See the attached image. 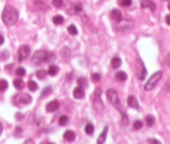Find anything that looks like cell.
<instances>
[{
  "label": "cell",
  "instance_id": "5bb4252c",
  "mask_svg": "<svg viewBox=\"0 0 170 144\" xmlns=\"http://www.w3.org/2000/svg\"><path fill=\"white\" fill-rule=\"evenodd\" d=\"M107 132H108V127L106 126L104 129H103L102 132L100 134V136L97 138V144H103L105 142H106V136H107Z\"/></svg>",
  "mask_w": 170,
  "mask_h": 144
},
{
  "label": "cell",
  "instance_id": "1f68e13d",
  "mask_svg": "<svg viewBox=\"0 0 170 144\" xmlns=\"http://www.w3.org/2000/svg\"><path fill=\"white\" fill-rule=\"evenodd\" d=\"M26 74V70L25 69H23V68H18V69L16 70V75L17 76H19V77H23Z\"/></svg>",
  "mask_w": 170,
  "mask_h": 144
},
{
  "label": "cell",
  "instance_id": "e575fe53",
  "mask_svg": "<svg viewBox=\"0 0 170 144\" xmlns=\"http://www.w3.org/2000/svg\"><path fill=\"white\" fill-rule=\"evenodd\" d=\"M92 80L95 82H99L100 80V76L98 73H94L93 75H92Z\"/></svg>",
  "mask_w": 170,
  "mask_h": 144
},
{
  "label": "cell",
  "instance_id": "8d00e7d4",
  "mask_svg": "<svg viewBox=\"0 0 170 144\" xmlns=\"http://www.w3.org/2000/svg\"><path fill=\"white\" fill-rule=\"evenodd\" d=\"M23 144H34V141L32 139H28L23 142Z\"/></svg>",
  "mask_w": 170,
  "mask_h": 144
},
{
  "label": "cell",
  "instance_id": "8fae6325",
  "mask_svg": "<svg viewBox=\"0 0 170 144\" xmlns=\"http://www.w3.org/2000/svg\"><path fill=\"white\" fill-rule=\"evenodd\" d=\"M73 96L74 98L77 99H81L85 97V91L82 87L78 86L73 90Z\"/></svg>",
  "mask_w": 170,
  "mask_h": 144
},
{
  "label": "cell",
  "instance_id": "9a60e30c",
  "mask_svg": "<svg viewBox=\"0 0 170 144\" xmlns=\"http://www.w3.org/2000/svg\"><path fill=\"white\" fill-rule=\"evenodd\" d=\"M141 7L143 8H149L151 11H154L155 8H156V5H155V3L152 0H143L141 3Z\"/></svg>",
  "mask_w": 170,
  "mask_h": 144
},
{
  "label": "cell",
  "instance_id": "836d02e7",
  "mask_svg": "<svg viewBox=\"0 0 170 144\" xmlns=\"http://www.w3.org/2000/svg\"><path fill=\"white\" fill-rule=\"evenodd\" d=\"M51 91V89L50 87H47V88H46V89H43V91L42 92V97H44V96H47L48 94H50V92Z\"/></svg>",
  "mask_w": 170,
  "mask_h": 144
},
{
  "label": "cell",
  "instance_id": "5b68a950",
  "mask_svg": "<svg viewBox=\"0 0 170 144\" xmlns=\"http://www.w3.org/2000/svg\"><path fill=\"white\" fill-rule=\"evenodd\" d=\"M100 96H101V89L98 88V89H96L95 91V98H94V108L98 112H102L105 109V107H104V104H103V102L100 98Z\"/></svg>",
  "mask_w": 170,
  "mask_h": 144
},
{
  "label": "cell",
  "instance_id": "74e56055",
  "mask_svg": "<svg viewBox=\"0 0 170 144\" xmlns=\"http://www.w3.org/2000/svg\"><path fill=\"white\" fill-rule=\"evenodd\" d=\"M166 62H167V65L170 67V53H168L166 57Z\"/></svg>",
  "mask_w": 170,
  "mask_h": 144
},
{
  "label": "cell",
  "instance_id": "e0dca14e",
  "mask_svg": "<svg viewBox=\"0 0 170 144\" xmlns=\"http://www.w3.org/2000/svg\"><path fill=\"white\" fill-rule=\"evenodd\" d=\"M121 59H120V58H119V57H115V58H113V59H111V61H110V66H111L112 69H119V67L121 66Z\"/></svg>",
  "mask_w": 170,
  "mask_h": 144
},
{
  "label": "cell",
  "instance_id": "7bdbcfd3",
  "mask_svg": "<svg viewBox=\"0 0 170 144\" xmlns=\"http://www.w3.org/2000/svg\"><path fill=\"white\" fill-rule=\"evenodd\" d=\"M47 144H55V143H53V142H47Z\"/></svg>",
  "mask_w": 170,
  "mask_h": 144
},
{
  "label": "cell",
  "instance_id": "4dcf8cb0",
  "mask_svg": "<svg viewBox=\"0 0 170 144\" xmlns=\"http://www.w3.org/2000/svg\"><path fill=\"white\" fill-rule=\"evenodd\" d=\"M142 127H143V122L140 120H136L134 122V128L135 130H139V129H141Z\"/></svg>",
  "mask_w": 170,
  "mask_h": 144
},
{
  "label": "cell",
  "instance_id": "ac0fdd59",
  "mask_svg": "<svg viewBox=\"0 0 170 144\" xmlns=\"http://www.w3.org/2000/svg\"><path fill=\"white\" fill-rule=\"evenodd\" d=\"M13 86L16 88L18 90H22L25 88V82H23V80L22 79H15L14 81H13Z\"/></svg>",
  "mask_w": 170,
  "mask_h": 144
},
{
  "label": "cell",
  "instance_id": "4fadbf2b",
  "mask_svg": "<svg viewBox=\"0 0 170 144\" xmlns=\"http://www.w3.org/2000/svg\"><path fill=\"white\" fill-rule=\"evenodd\" d=\"M59 108V102L57 100H53V101L49 102L48 103L46 106V109L47 112H54L57 110Z\"/></svg>",
  "mask_w": 170,
  "mask_h": 144
},
{
  "label": "cell",
  "instance_id": "3957f363",
  "mask_svg": "<svg viewBox=\"0 0 170 144\" xmlns=\"http://www.w3.org/2000/svg\"><path fill=\"white\" fill-rule=\"evenodd\" d=\"M106 97L108 98V100L110 101V102L116 108L118 109V111H119V112L123 114L125 112H123V108H122L121 102L119 100V95L116 92V90L114 89H108L107 92H106Z\"/></svg>",
  "mask_w": 170,
  "mask_h": 144
},
{
  "label": "cell",
  "instance_id": "ba28073f",
  "mask_svg": "<svg viewBox=\"0 0 170 144\" xmlns=\"http://www.w3.org/2000/svg\"><path fill=\"white\" fill-rule=\"evenodd\" d=\"M30 54V49L27 45H23L18 49V60L19 62H22L23 60L26 59Z\"/></svg>",
  "mask_w": 170,
  "mask_h": 144
},
{
  "label": "cell",
  "instance_id": "7c38bea8",
  "mask_svg": "<svg viewBox=\"0 0 170 144\" xmlns=\"http://www.w3.org/2000/svg\"><path fill=\"white\" fill-rule=\"evenodd\" d=\"M127 102H128V105L130 108H134V109H138L139 108V102L135 96H129Z\"/></svg>",
  "mask_w": 170,
  "mask_h": 144
},
{
  "label": "cell",
  "instance_id": "ffe728a7",
  "mask_svg": "<svg viewBox=\"0 0 170 144\" xmlns=\"http://www.w3.org/2000/svg\"><path fill=\"white\" fill-rule=\"evenodd\" d=\"M28 88L30 91L32 92H35L37 89H38V83L33 81V80H29L28 82Z\"/></svg>",
  "mask_w": 170,
  "mask_h": 144
},
{
  "label": "cell",
  "instance_id": "277c9868",
  "mask_svg": "<svg viewBox=\"0 0 170 144\" xmlns=\"http://www.w3.org/2000/svg\"><path fill=\"white\" fill-rule=\"evenodd\" d=\"M162 72L161 71H158V72H154L153 75L151 76L149 79L148 80L147 82L145 83V90L146 91H150L151 89H153L155 87V85L157 84L158 82L162 78Z\"/></svg>",
  "mask_w": 170,
  "mask_h": 144
},
{
  "label": "cell",
  "instance_id": "d590c367",
  "mask_svg": "<svg viewBox=\"0 0 170 144\" xmlns=\"http://www.w3.org/2000/svg\"><path fill=\"white\" fill-rule=\"evenodd\" d=\"M149 144H162L160 142L157 140V139H154V138H152V139H149Z\"/></svg>",
  "mask_w": 170,
  "mask_h": 144
},
{
  "label": "cell",
  "instance_id": "484cf974",
  "mask_svg": "<svg viewBox=\"0 0 170 144\" xmlns=\"http://www.w3.org/2000/svg\"><path fill=\"white\" fill-rule=\"evenodd\" d=\"M67 31H68V33H70L71 35H73V36L77 35V33H78V31H77V27L75 26L74 24H71L70 26H68Z\"/></svg>",
  "mask_w": 170,
  "mask_h": 144
},
{
  "label": "cell",
  "instance_id": "f35d334b",
  "mask_svg": "<svg viewBox=\"0 0 170 144\" xmlns=\"http://www.w3.org/2000/svg\"><path fill=\"white\" fill-rule=\"evenodd\" d=\"M165 21H166L167 24L170 25V14H168L167 16L165 17Z\"/></svg>",
  "mask_w": 170,
  "mask_h": 144
},
{
  "label": "cell",
  "instance_id": "83f0119b",
  "mask_svg": "<svg viewBox=\"0 0 170 144\" xmlns=\"http://www.w3.org/2000/svg\"><path fill=\"white\" fill-rule=\"evenodd\" d=\"M117 3L122 7H129L131 5L132 0H117Z\"/></svg>",
  "mask_w": 170,
  "mask_h": 144
},
{
  "label": "cell",
  "instance_id": "60d3db41",
  "mask_svg": "<svg viewBox=\"0 0 170 144\" xmlns=\"http://www.w3.org/2000/svg\"><path fill=\"white\" fill-rule=\"evenodd\" d=\"M3 124L0 122V135L2 134V132H3Z\"/></svg>",
  "mask_w": 170,
  "mask_h": 144
},
{
  "label": "cell",
  "instance_id": "9c48e42d",
  "mask_svg": "<svg viewBox=\"0 0 170 144\" xmlns=\"http://www.w3.org/2000/svg\"><path fill=\"white\" fill-rule=\"evenodd\" d=\"M138 65L139 67L138 71H137V77L140 80H144L147 72H146V69H145V66H144V64H143V62H142L140 59H139V63Z\"/></svg>",
  "mask_w": 170,
  "mask_h": 144
},
{
  "label": "cell",
  "instance_id": "7a4b0ae2",
  "mask_svg": "<svg viewBox=\"0 0 170 144\" xmlns=\"http://www.w3.org/2000/svg\"><path fill=\"white\" fill-rule=\"evenodd\" d=\"M53 53H48L46 51H37L33 54L32 59V62L35 65H40L43 62H50L51 60V56H53Z\"/></svg>",
  "mask_w": 170,
  "mask_h": 144
},
{
  "label": "cell",
  "instance_id": "b9f144b4",
  "mask_svg": "<svg viewBox=\"0 0 170 144\" xmlns=\"http://www.w3.org/2000/svg\"><path fill=\"white\" fill-rule=\"evenodd\" d=\"M168 9L170 10V3H168Z\"/></svg>",
  "mask_w": 170,
  "mask_h": 144
},
{
  "label": "cell",
  "instance_id": "30bf717a",
  "mask_svg": "<svg viewBox=\"0 0 170 144\" xmlns=\"http://www.w3.org/2000/svg\"><path fill=\"white\" fill-rule=\"evenodd\" d=\"M110 18L115 21L116 23H119V21L122 19V14L120 13V11L118 9H113L111 12H110Z\"/></svg>",
  "mask_w": 170,
  "mask_h": 144
},
{
  "label": "cell",
  "instance_id": "603a6c76",
  "mask_svg": "<svg viewBox=\"0 0 170 144\" xmlns=\"http://www.w3.org/2000/svg\"><path fill=\"white\" fill-rule=\"evenodd\" d=\"M94 131H95V128H94V126L91 124V123H88V124L86 125V127H85V132H86L87 134H93Z\"/></svg>",
  "mask_w": 170,
  "mask_h": 144
},
{
  "label": "cell",
  "instance_id": "52a82bcc",
  "mask_svg": "<svg viewBox=\"0 0 170 144\" xmlns=\"http://www.w3.org/2000/svg\"><path fill=\"white\" fill-rule=\"evenodd\" d=\"M134 22L129 19H121L119 23H117V28L122 32L129 31L133 28Z\"/></svg>",
  "mask_w": 170,
  "mask_h": 144
},
{
  "label": "cell",
  "instance_id": "4316f807",
  "mask_svg": "<svg viewBox=\"0 0 170 144\" xmlns=\"http://www.w3.org/2000/svg\"><path fill=\"white\" fill-rule=\"evenodd\" d=\"M8 87V83L4 79H0V92L5 91Z\"/></svg>",
  "mask_w": 170,
  "mask_h": 144
},
{
  "label": "cell",
  "instance_id": "f546056e",
  "mask_svg": "<svg viewBox=\"0 0 170 144\" xmlns=\"http://www.w3.org/2000/svg\"><path fill=\"white\" fill-rule=\"evenodd\" d=\"M77 83H78V86L84 88V87L87 86V80L83 77H81V78H79L77 79Z\"/></svg>",
  "mask_w": 170,
  "mask_h": 144
},
{
  "label": "cell",
  "instance_id": "8992f818",
  "mask_svg": "<svg viewBox=\"0 0 170 144\" xmlns=\"http://www.w3.org/2000/svg\"><path fill=\"white\" fill-rule=\"evenodd\" d=\"M32 97L29 95L28 93H25V92L18 93L13 98V102L15 104H19V103H22V104H29V103L32 102Z\"/></svg>",
  "mask_w": 170,
  "mask_h": 144
},
{
  "label": "cell",
  "instance_id": "6da1fadb",
  "mask_svg": "<svg viewBox=\"0 0 170 144\" xmlns=\"http://www.w3.org/2000/svg\"><path fill=\"white\" fill-rule=\"evenodd\" d=\"M3 22L7 26H12L17 23L18 19V12L13 6L8 5L4 8L2 13Z\"/></svg>",
  "mask_w": 170,
  "mask_h": 144
},
{
  "label": "cell",
  "instance_id": "44dd1931",
  "mask_svg": "<svg viewBox=\"0 0 170 144\" xmlns=\"http://www.w3.org/2000/svg\"><path fill=\"white\" fill-rule=\"evenodd\" d=\"M52 22L56 25H61L64 22V18H63V16H61V15H56V16L53 17Z\"/></svg>",
  "mask_w": 170,
  "mask_h": 144
},
{
  "label": "cell",
  "instance_id": "cb8c5ba5",
  "mask_svg": "<svg viewBox=\"0 0 170 144\" xmlns=\"http://www.w3.org/2000/svg\"><path fill=\"white\" fill-rule=\"evenodd\" d=\"M36 76H37L38 79L42 80V79H43L44 78H46V76H47V71L44 70V69L38 70V71H37V72H36Z\"/></svg>",
  "mask_w": 170,
  "mask_h": 144
},
{
  "label": "cell",
  "instance_id": "7402d4cb",
  "mask_svg": "<svg viewBox=\"0 0 170 144\" xmlns=\"http://www.w3.org/2000/svg\"><path fill=\"white\" fill-rule=\"evenodd\" d=\"M58 71H59V69H58L57 66L51 65L49 67L48 73L50 76H56L57 74Z\"/></svg>",
  "mask_w": 170,
  "mask_h": 144
},
{
  "label": "cell",
  "instance_id": "ab89813d",
  "mask_svg": "<svg viewBox=\"0 0 170 144\" xmlns=\"http://www.w3.org/2000/svg\"><path fill=\"white\" fill-rule=\"evenodd\" d=\"M3 43H4V38H3V35L0 34V45H2Z\"/></svg>",
  "mask_w": 170,
  "mask_h": 144
},
{
  "label": "cell",
  "instance_id": "d6a6232c",
  "mask_svg": "<svg viewBox=\"0 0 170 144\" xmlns=\"http://www.w3.org/2000/svg\"><path fill=\"white\" fill-rule=\"evenodd\" d=\"M52 4L56 8H61L63 5V1L62 0H52Z\"/></svg>",
  "mask_w": 170,
  "mask_h": 144
},
{
  "label": "cell",
  "instance_id": "d4e9b609",
  "mask_svg": "<svg viewBox=\"0 0 170 144\" xmlns=\"http://www.w3.org/2000/svg\"><path fill=\"white\" fill-rule=\"evenodd\" d=\"M68 121H69V119L66 115H62L58 119V122L61 126H66L68 123Z\"/></svg>",
  "mask_w": 170,
  "mask_h": 144
},
{
  "label": "cell",
  "instance_id": "2e32d148",
  "mask_svg": "<svg viewBox=\"0 0 170 144\" xmlns=\"http://www.w3.org/2000/svg\"><path fill=\"white\" fill-rule=\"evenodd\" d=\"M63 138L68 142H73L76 139V133L72 130H67L63 134Z\"/></svg>",
  "mask_w": 170,
  "mask_h": 144
},
{
  "label": "cell",
  "instance_id": "f1b7e54d",
  "mask_svg": "<svg viewBox=\"0 0 170 144\" xmlns=\"http://www.w3.org/2000/svg\"><path fill=\"white\" fill-rule=\"evenodd\" d=\"M154 122H155V118L151 115H148L146 117V123H147L148 127H152L154 125Z\"/></svg>",
  "mask_w": 170,
  "mask_h": 144
},
{
  "label": "cell",
  "instance_id": "d6986e66",
  "mask_svg": "<svg viewBox=\"0 0 170 144\" xmlns=\"http://www.w3.org/2000/svg\"><path fill=\"white\" fill-rule=\"evenodd\" d=\"M116 79L119 82H124L127 79V74L123 71H119L116 73Z\"/></svg>",
  "mask_w": 170,
  "mask_h": 144
}]
</instances>
